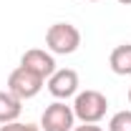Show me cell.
Returning <instances> with one entry per match:
<instances>
[{"instance_id": "6da1fadb", "label": "cell", "mask_w": 131, "mask_h": 131, "mask_svg": "<svg viewBox=\"0 0 131 131\" xmlns=\"http://www.w3.org/2000/svg\"><path fill=\"white\" fill-rule=\"evenodd\" d=\"M108 111V98L96 88L78 91L73 98V114L81 124H98Z\"/></svg>"}, {"instance_id": "7a4b0ae2", "label": "cell", "mask_w": 131, "mask_h": 131, "mask_svg": "<svg viewBox=\"0 0 131 131\" xmlns=\"http://www.w3.org/2000/svg\"><path fill=\"white\" fill-rule=\"evenodd\" d=\"M81 46V30L71 23H53L46 30V48L53 56H71Z\"/></svg>"}, {"instance_id": "3957f363", "label": "cell", "mask_w": 131, "mask_h": 131, "mask_svg": "<svg viewBox=\"0 0 131 131\" xmlns=\"http://www.w3.org/2000/svg\"><path fill=\"white\" fill-rule=\"evenodd\" d=\"M43 83H46V78L35 76L33 71L23 68V66H18L15 71H10V76H8V91L13 96H18L20 101H28V98H35L43 91Z\"/></svg>"}, {"instance_id": "277c9868", "label": "cell", "mask_w": 131, "mask_h": 131, "mask_svg": "<svg viewBox=\"0 0 131 131\" xmlns=\"http://www.w3.org/2000/svg\"><path fill=\"white\" fill-rule=\"evenodd\" d=\"M76 129V114L73 106H68L66 101H53L46 106V111L40 116V131H73Z\"/></svg>"}, {"instance_id": "5b68a950", "label": "cell", "mask_w": 131, "mask_h": 131, "mask_svg": "<svg viewBox=\"0 0 131 131\" xmlns=\"http://www.w3.org/2000/svg\"><path fill=\"white\" fill-rule=\"evenodd\" d=\"M48 91L58 101L76 96L78 93V73L73 68H56V73L48 78Z\"/></svg>"}, {"instance_id": "8992f818", "label": "cell", "mask_w": 131, "mask_h": 131, "mask_svg": "<svg viewBox=\"0 0 131 131\" xmlns=\"http://www.w3.org/2000/svg\"><path fill=\"white\" fill-rule=\"evenodd\" d=\"M20 66H23V68H28V71H33L35 76L46 78V81L56 73V58H53V53H50V50H43V48H30V50H25V53L20 56Z\"/></svg>"}, {"instance_id": "52a82bcc", "label": "cell", "mask_w": 131, "mask_h": 131, "mask_svg": "<svg viewBox=\"0 0 131 131\" xmlns=\"http://www.w3.org/2000/svg\"><path fill=\"white\" fill-rule=\"evenodd\" d=\"M20 111H23V101L18 96H13L8 88L0 91V126L18 121L20 118Z\"/></svg>"}, {"instance_id": "ba28073f", "label": "cell", "mask_w": 131, "mask_h": 131, "mask_svg": "<svg viewBox=\"0 0 131 131\" xmlns=\"http://www.w3.org/2000/svg\"><path fill=\"white\" fill-rule=\"evenodd\" d=\"M108 66L116 76H131V43H121L111 50Z\"/></svg>"}, {"instance_id": "9c48e42d", "label": "cell", "mask_w": 131, "mask_h": 131, "mask_svg": "<svg viewBox=\"0 0 131 131\" xmlns=\"http://www.w3.org/2000/svg\"><path fill=\"white\" fill-rule=\"evenodd\" d=\"M108 131H131V111H118L108 121Z\"/></svg>"}, {"instance_id": "30bf717a", "label": "cell", "mask_w": 131, "mask_h": 131, "mask_svg": "<svg viewBox=\"0 0 131 131\" xmlns=\"http://www.w3.org/2000/svg\"><path fill=\"white\" fill-rule=\"evenodd\" d=\"M0 131H40V126H35V124H23V121H13V124H3Z\"/></svg>"}, {"instance_id": "8fae6325", "label": "cell", "mask_w": 131, "mask_h": 131, "mask_svg": "<svg viewBox=\"0 0 131 131\" xmlns=\"http://www.w3.org/2000/svg\"><path fill=\"white\" fill-rule=\"evenodd\" d=\"M73 131H103V129L96 126V124H83V126H76Z\"/></svg>"}, {"instance_id": "7c38bea8", "label": "cell", "mask_w": 131, "mask_h": 131, "mask_svg": "<svg viewBox=\"0 0 131 131\" xmlns=\"http://www.w3.org/2000/svg\"><path fill=\"white\" fill-rule=\"evenodd\" d=\"M118 3H121V5H131V0H118Z\"/></svg>"}, {"instance_id": "4fadbf2b", "label": "cell", "mask_w": 131, "mask_h": 131, "mask_svg": "<svg viewBox=\"0 0 131 131\" xmlns=\"http://www.w3.org/2000/svg\"><path fill=\"white\" fill-rule=\"evenodd\" d=\"M129 103H131V86H129Z\"/></svg>"}, {"instance_id": "5bb4252c", "label": "cell", "mask_w": 131, "mask_h": 131, "mask_svg": "<svg viewBox=\"0 0 131 131\" xmlns=\"http://www.w3.org/2000/svg\"><path fill=\"white\" fill-rule=\"evenodd\" d=\"M88 3H98V0H88Z\"/></svg>"}]
</instances>
